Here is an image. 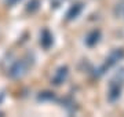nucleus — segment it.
<instances>
[{"label": "nucleus", "instance_id": "f257e3e1", "mask_svg": "<svg viewBox=\"0 0 124 117\" xmlns=\"http://www.w3.org/2000/svg\"><path fill=\"white\" fill-rule=\"evenodd\" d=\"M7 1H8V3H15L17 0H7Z\"/></svg>", "mask_w": 124, "mask_h": 117}]
</instances>
